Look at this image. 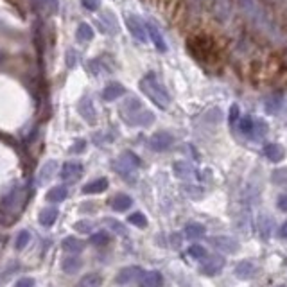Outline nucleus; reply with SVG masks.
Returning <instances> with one entry per match:
<instances>
[{
    "mask_svg": "<svg viewBox=\"0 0 287 287\" xmlns=\"http://www.w3.org/2000/svg\"><path fill=\"white\" fill-rule=\"evenodd\" d=\"M283 124L287 126V108H285V110H283Z\"/></svg>",
    "mask_w": 287,
    "mask_h": 287,
    "instance_id": "nucleus-47",
    "label": "nucleus"
},
{
    "mask_svg": "<svg viewBox=\"0 0 287 287\" xmlns=\"http://www.w3.org/2000/svg\"><path fill=\"white\" fill-rule=\"evenodd\" d=\"M144 269L138 268V266H128V268L121 269V271L117 273V276H115V282H117V285H122V287H129V285H138L140 278L144 276Z\"/></svg>",
    "mask_w": 287,
    "mask_h": 287,
    "instance_id": "nucleus-4",
    "label": "nucleus"
},
{
    "mask_svg": "<svg viewBox=\"0 0 287 287\" xmlns=\"http://www.w3.org/2000/svg\"><path fill=\"white\" fill-rule=\"evenodd\" d=\"M34 285H36V282H34V278H31V276H23V278L15 282V287H34Z\"/></svg>",
    "mask_w": 287,
    "mask_h": 287,
    "instance_id": "nucleus-44",
    "label": "nucleus"
},
{
    "mask_svg": "<svg viewBox=\"0 0 287 287\" xmlns=\"http://www.w3.org/2000/svg\"><path fill=\"white\" fill-rule=\"evenodd\" d=\"M268 133V124H266L264 118H255L253 122V131H251L250 140H262Z\"/></svg>",
    "mask_w": 287,
    "mask_h": 287,
    "instance_id": "nucleus-29",
    "label": "nucleus"
},
{
    "mask_svg": "<svg viewBox=\"0 0 287 287\" xmlns=\"http://www.w3.org/2000/svg\"><path fill=\"white\" fill-rule=\"evenodd\" d=\"M45 198H47L49 203H61L68 198V190H66V187H63V185H58V187H52L51 190L47 192Z\"/></svg>",
    "mask_w": 287,
    "mask_h": 287,
    "instance_id": "nucleus-24",
    "label": "nucleus"
},
{
    "mask_svg": "<svg viewBox=\"0 0 287 287\" xmlns=\"http://www.w3.org/2000/svg\"><path fill=\"white\" fill-rule=\"evenodd\" d=\"M223 268H225V258L221 255H206L199 266V271L206 276H216L223 271Z\"/></svg>",
    "mask_w": 287,
    "mask_h": 287,
    "instance_id": "nucleus-6",
    "label": "nucleus"
},
{
    "mask_svg": "<svg viewBox=\"0 0 287 287\" xmlns=\"http://www.w3.org/2000/svg\"><path fill=\"white\" fill-rule=\"evenodd\" d=\"M140 158L131 151H124L118 158L113 160V171L117 174H121L122 178L131 180V176L135 174V171L140 167Z\"/></svg>",
    "mask_w": 287,
    "mask_h": 287,
    "instance_id": "nucleus-3",
    "label": "nucleus"
},
{
    "mask_svg": "<svg viewBox=\"0 0 287 287\" xmlns=\"http://www.w3.org/2000/svg\"><path fill=\"white\" fill-rule=\"evenodd\" d=\"M210 244L218 251H223V253H237L239 251V243L232 237H225V235H219V237H212L208 239Z\"/></svg>",
    "mask_w": 287,
    "mask_h": 287,
    "instance_id": "nucleus-9",
    "label": "nucleus"
},
{
    "mask_svg": "<svg viewBox=\"0 0 287 287\" xmlns=\"http://www.w3.org/2000/svg\"><path fill=\"white\" fill-rule=\"evenodd\" d=\"M278 208L282 210V212H287V194H283V196H280L278 198Z\"/></svg>",
    "mask_w": 287,
    "mask_h": 287,
    "instance_id": "nucleus-45",
    "label": "nucleus"
},
{
    "mask_svg": "<svg viewBox=\"0 0 287 287\" xmlns=\"http://www.w3.org/2000/svg\"><path fill=\"white\" fill-rule=\"evenodd\" d=\"M126 93V88L121 85V83L113 81L110 83V85L106 86V88L103 90V99L106 101V103H111V101H117L118 97H122Z\"/></svg>",
    "mask_w": 287,
    "mask_h": 287,
    "instance_id": "nucleus-15",
    "label": "nucleus"
},
{
    "mask_svg": "<svg viewBox=\"0 0 287 287\" xmlns=\"http://www.w3.org/2000/svg\"><path fill=\"white\" fill-rule=\"evenodd\" d=\"M271 180H273V183H276V185H287V167L285 169L273 171Z\"/></svg>",
    "mask_w": 287,
    "mask_h": 287,
    "instance_id": "nucleus-37",
    "label": "nucleus"
},
{
    "mask_svg": "<svg viewBox=\"0 0 287 287\" xmlns=\"http://www.w3.org/2000/svg\"><path fill=\"white\" fill-rule=\"evenodd\" d=\"M86 148V140H76L74 144H72V148H70V153L72 155H78V153H83Z\"/></svg>",
    "mask_w": 287,
    "mask_h": 287,
    "instance_id": "nucleus-42",
    "label": "nucleus"
},
{
    "mask_svg": "<svg viewBox=\"0 0 287 287\" xmlns=\"http://www.w3.org/2000/svg\"><path fill=\"white\" fill-rule=\"evenodd\" d=\"M40 8H45L51 13H58L59 11V0H34Z\"/></svg>",
    "mask_w": 287,
    "mask_h": 287,
    "instance_id": "nucleus-35",
    "label": "nucleus"
},
{
    "mask_svg": "<svg viewBox=\"0 0 287 287\" xmlns=\"http://www.w3.org/2000/svg\"><path fill=\"white\" fill-rule=\"evenodd\" d=\"M56 171H58V162L56 160H49L41 165V169L38 171V185H45L54 178Z\"/></svg>",
    "mask_w": 287,
    "mask_h": 287,
    "instance_id": "nucleus-12",
    "label": "nucleus"
},
{
    "mask_svg": "<svg viewBox=\"0 0 287 287\" xmlns=\"http://www.w3.org/2000/svg\"><path fill=\"white\" fill-rule=\"evenodd\" d=\"M278 287H285V285H278Z\"/></svg>",
    "mask_w": 287,
    "mask_h": 287,
    "instance_id": "nucleus-48",
    "label": "nucleus"
},
{
    "mask_svg": "<svg viewBox=\"0 0 287 287\" xmlns=\"http://www.w3.org/2000/svg\"><path fill=\"white\" fill-rule=\"evenodd\" d=\"M173 144H174V136L167 131H158L149 138V148L156 153L167 151L169 148H173Z\"/></svg>",
    "mask_w": 287,
    "mask_h": 287,
    "instance_id": "nucleus-7",
    "label": "nucleus"
},
{
    "mask_svg": "<svg viewBox=\"0 0 287 287\" xmlns=\"http://www.w3.org/2000/svg\"><path fill=\"white\" fill-rule=\"evenodd\" d=\"M29 243H31V233L27 230H22V232H18V235L15 239V248L18 251H22L23 248L29 246Z\"/></svg>",
    "mask_w": 287,
    "mask_h": 287,
    "instance_id": "nucleus-32",
    "label": "nucleus"
},
{
    "mask_svg": "<svg viewBox=\"0 0 287 287\" xmlns=\"http://www.w3.org/2000/svg\"><path fill=\"white\" fill-rule=\"evenodd\" d=\"M188 255H190L192 258H196V260H203L208 253H206L205 248L199 246V244H192V246L188 248Z\"/></svg>",
    "mask_w": 287,
    "mask_h": 287,
    "instance_id": "nucleus-36",
    "label": "nucleus"
},
{
    "mask_svg": "<svg viewBox=\"0 0 287 287\" xmlns=\"http://www.w3.org/2000/svg\"><path fill=\"white\" fill-rule=\"evenodd\" d=\"M124 22H126L128 31L131 33V36L135 38L136 41H140V43H146V41H148V29H146V23H144L138 16L128 15L124 18Z\"/></svg>",
    "mask_w": 287,
    "mask_h": 287,
    "instance_id": "nucleus-5",
    "label": "nucleus"
},
{
    "mask_svg": "<svg viewBox=\"0 0 287 287\" xmlns=\"http://www.w3.org/2000/svg\"><path fill=\"white\" fill-rule=\"evenodd\" d=\"M78 61H79L78 51H76V49H68V51H66V54H65V63H66V66H68V68H74V66L78 65Z\"/></svg>",
    "mask_w": 287,
    "mask_h": 287,
    "instance_id": "nucleus-38",
    "label": "nucleus"
},
{
    "mask_svg": "<svg viewBox=\"0 0 287 287\" xmlns=\"http://www.w3.org/2000/svg\"><path fill=\"white\" fill-rule=\"evenodd\" d=\"M76 38H78V41H81V43H85V41H92L93 40L92 26H88L86 22H81L78 26V31H76Z\"/></svg>",
    "mask_w": 287,
    "mask_h": 287,
    "instance_id": "nucleus-27",
    "label": "nucleus"
},
{
    "mask_svg": "<svg viewBox=\"0 0 287 287\" xmlns=\"http://www.w3.org/2000/svg\"><path fill=\"white\" fill-rule=\"evenodd\" d=\"M108 205H110L115 212H124V210L131 208L133 199H131V196H128V194H117L111 199H108Z\"/></svg>",
    "mask_w": 287,
    "mask_h": 287,
    "instance_id": "nucleus-14",
    "label": "nucleus"
},
{
    "mask_svg": "<svg viewBox=\"0 0 287 287\" xmlns=\"http://www.w3.org/2000/svg\"><path fill=\"white\" fill-rule=\"evenodd\" d=\"M140 287H162L163 285V276L158 271H146L144 276L138 282Z\"/></svg>",
    "mask_w": 287,
    "mask_h": 287,
    "instance_id": "nucleus-16",
    "label": "nucleus"
},
{
    "mask_svg": "<svg viewBox=\"0 0 287 287\" xmlns=\"http://www.w3.org/2000/svg\"><path fill=\"white\" fill-rule=\"evenodd\" d=\"M140 90L149 97V101H153V104L160 108V110H167L171 106V95L167 92V88L163 86V83L156 78V74L149 72L140 79Z\"/></svg>",
    "mask_w": 287,
    "mask_h": 287,
    "instance_id": "nucleus-2",
    "label": "nucleus"
},
{
    "mask_svg": "<svg viewBox=\"0 0 287 287\" xmlns=\"http://www.w3.org/2000/svg\"><path fill=\"white\" fill-rule=\"evenodd\" d=\"M146 29H148V36L151 38L153 45H155L160 52H167V43H165V40H163L162 33L158 31V27L153 26V23H148V26H146Z\"/></svg>",
    "mask_w": 287,
    "mask_h": 287,
    "instance_id": "nucleus-17",
    "label": "nucleus"
},
{
    "mask_svg": "<svg viewBox=\"0 0 287 287\" xmlns=\"http://www.w3.org/2000/svg\"><path fill=\"white\" fill-rule=\"evenodd\" d=\"M174 174L181 180H190L196 176V169L187 162H176L174 163Z\"/></svg>",
    "mask_w": 287,
    "mask_h": 287,
    "instance_id": "nucleus-22",
    "label": "nucleus"
},
{
    "mask_svg": "<svg viewBox=\"0 0 287 287\" xmlns=\"http://www.w3.org/2000/svg\"><path fill=\"white\" fill-rule=\"evenodd\" d=\"M63 181H68V183H76L79 178L83 176V163L79 162H66L61 167V173H59Z\"/></svg>",
    "mask_w": 287,
    "mask_h": 287,
    "instance_id": "nucleus-10",
    "label": "nucleus"
},
{
    "mask_svg": "<svg viewBox=\"0 0 287 287\" xmlns=\"http://www.w3.org/2000/svg\"><path fill=\"white\" fill-rule=\"evenodd\" d=\"M121 118L131 128H148L155 122V113L144 106V103L136 97H128L118 108Z\"/></svg>",
    "mask_w": 287,
    "mask_h": 287,
    "instance_id": "nucleus-1",
    "label": "nucleus"
},
{
    "mask_svg": "<svg viewBox=\"0 0 287 287\" xmlns=\"http://www.w3.org/2000/svg\"><path fill=\"white\" fill-rule=\"evenodd\" d=\"M258 230H260V235L264 241L269 239V230H271V219L268 218V216H262L260 219H258Z\"/></svg>",
    "mask_w": 287,
    "mask_h": 287,
    "instance_id": "nucleus-34",
    "label": "nucleus"
},
{
    "mask_svg": "<svg viewBox=\"0 0 287 287\" xmlns=\"http://www.w3.org/2000/svg\"><path fill=\"white\" fill-rule=\"evenodd\" d=\"M61 248L66 251V253L78 255V253H81V251L85 250V243H83L81 239H76V237L70 235V237H65V239H63Z\"/></svg>",
    "mask_w": 287,
    "mask_h": 287,
    "instance_id": "nucleus-19",
    "label": "nucleus"
},
{
    "mask_svg": "<svg viewBox=\"0 0 287 287\" xmlns=\"http://www.w3.org/2000/svg\"><path fill=\"white\" fill-rule=\"evenodd\" d=\"M253 122H255V117H251V115H244V117L239 118V131L243 133L246 138H251V131H253Z\"/></svg>",
    "mask_w": 287,
    "mask_h": 287,
    "instance_id": "nucleus-28",
    "label": "nucleus"
},
{
    "mask_svg": "<svg viewBox=\"0 0 287 287\" xmlns=\"http://www.w3.org/2000/svg\"><path fill=\"white\" fill-rule=\"evenodd\" d=\"M97 27H99V31L103 34H117L118 33L117 18H115V15L110 11L103 13V15L99 16V20H97Z\"/></svg>",
    "mask_w": 287,
    "mask_h": 287,
    "instance_id": "nucleus-11",
    "label": "nucleus"
},
{
    "mask_svg": "<svg viewBox=\"0 0 287 287\" xmlns=\"http://www.w3.org/2000/svg\"><path fill=\"white\" fill-rule=\"evenodd\" d=\"M283 106V99L280 95H271L269 99H266V111L269 115H276Z\"/></svg>",
    "mask_w": 287,
    "mask_h": 287,
    "instance_id": "nucleus-30",
    "label": "nucleus"
},
{
    "mask_svg": "<svg viewBox=\"0 0 287 287\" xmlns=\"http://www.w3.org/2000/svg\"><path fill=\"white\" fill-rule=\"evenodd\" d=\"M280 237H283V239H287V221L282 225V228H280Z\"/></svg>",
    "mask_w": 287,
    "mask_h": 287,
    "instance_id": "nucleus-46",
    "label": "nucleus"
},
{
    "mask_svg": "<svg viewBox=\"0 0 287 287\" xmlns=\"http://www.w3.org/2000/svg\"><path fill=\"white\" fill-rule=\"evenodd\" d=\"M110 241H111V237L108 232H97L90 237V244H93V246H106Z\"/></svg>",
    "mask_w": 287,
    "mask_h": 287,
    "instance_id": "nucleus-33",
    "label": "nucleus"
},
{
    "mask_svg": "<svg viewBox=\"0 0 287 287\" xmlns=\"http://www.w3.org/2000/svg\"><path fill=\"white\" fill-rule=\"evenodd\" d=\"M183 233L188 241H196V239H201V237L205 235L206 228L203 225H199V223H190V225L185 226Z\"/></svg>",
    "mask_w": 287,
    "mask_h": 287,
    "instance_id": "nucleus-23",
    "label": "nucleus"
},
{
    "mask_svg": "<svg viewBox=\"0 0 287 287\" xmlns=\"http://www.w3.org/2000/svg\"><path fill=\"white\" fill-rule=\"evenodd\" d=\"M81 4L88 11H97L101 8V0H81Z\"/></svg>",
    "mask_w": 287,
    "mask_h": 287,
    "instance_id": "nucleus-43",
    "label": "nucleus"
},
{
    "mask_svg": "<svg viewBox=\"0 0 287 287\" xmlns=\"http://www.w3.org/2000/svg\"><path fill=\"white\" fill-rule=\"evenodd\" d=\"M78 111H79V115H81V117L88 122V124H95L97 111H95V106H93V101H92V97H90V95H85V97H81V99H79Z\"/></svg>",
    "mask_w": 287,
    "mask_h": 287,
    "instance_id": "nucleus-8",
    "label": "nucleus"
},
{
    "mask_svg": "<svg viewBox=\"0 0 287 287\" xmlns=\"http://www.w3.org/2000/svg\"><path fill=\"white\" fill-rule=\"evenodd\" d=\"M239 118H241L239 106H237V104H232V108H230V113H228V122H230V126H235L237 122H239Z\"/></svg>",
    "mask_w": 287,
    "mask_h": 287,
    "instance_id": "nucleus-40",
    "label": "nucleus"
},
{
    "mask_svg": "<svg viewBox=\"0 0 287 287\" xmlns=\"http://www.w3.org/2000/svg\"><path fill=\"white\" fill-rule=\"evenodd\" d=\"M103 285V276L99 273H86L85 276H81L78 287H101Z\"/></svg>",
    "mask_w": 287,
    "mask_h": 287,
    "instance_id": "nucleus-25",
    "label": "nucleus"
},
{
    "mask_svg": "<svg viewBox=\"0 0 287 287\" xmlns=\"http://www.w3.org/2000/svg\"><path fill=\"white\" fill-rule=\"evenodd\" d=\"M106 225L110 230H113L115 233H118V235H126V228L122 223H118L117 219H106Z\"/></svg>",
    "mask_w": 287,
    "mask_h": 287,
    "instance_id": "nucleus-39",
    "label": "nucleus"
},
{
    "mask_svg": "<svg viewBox=\"0 0 287 287\" xmlns=\"http://www.w3.org/2000/svg\"><path fill=\"white\" fill-rule=\"evenodd\" d=\"M128 223H129V225H133V226H136V228H148V218H146L142 212L129 213Z\"/></svg>",
    "mask_w": 287,
    "mask_h": 287,
    "instance_id": "nucleus-31",
    "label": "nucleus"
},
{
    "mask_svg": "<svg viewBox=\"0 0 287 287\" xmlns=\"http://www.w3.org/2000/svg\"><path fill=\"white\" fill-rule=\"evenodd\" d=\"M83 266V262L79 260L76 255H68V257L65 258V260L61 262V268L65 273H68V275H74V273L79 271V268Z\"/></svg>",
    "mask_w": 287,
    "mask_h": 287,
    "instance_id": "nucleus-26",
    "label": "nucleus"
},
{
    "mask_svg": "<svg viewBox=\"0 0 287 287\" xmlns=\"http://www.w3.org/2000/svg\"><path fill=\"white\" fill-rule=\"evenodd\" d=\"M264 156L273 163H278L285 158V149L280 144H268L264 148Z\"/></svg>",
    "mask_w": 287,
    "mask_h": 287,
    "instance_id": "nucleus-13",
    "label": "nucleus"
},
{
    "mask_svg": "<svg viewBox=\"0 0 287 287\" xmlns=\"http://www.w3.org/2000/svg\"><path fill=\"white\" fill-rule=\"evenodd\" d=\"M74 230L79 233H88V232H92V223L90 221H78L74 225Z\"/></svg>",
    "mask_w": 287,
    "mask_h": 287,
    "instance_id": "nucleus-41",
    "label": "nucleus"
},
{
    "mask_svg": "<svg viewBox=\"0 0 287 287\" xmlns=\"http://www.w3.org/2000/svg\"><path fill=\"white\" fill-rule=\"evenodd\" d=\"M59 212L58 208H54V206H47V208H43L40 212V216H38V221H40L41 226H45V228H49V226H52L56 223V219H58Z\"/></svg>",
    "mask_w": 287,
    "mask_h": 287,
    "instance_id": "nucleus-20",
    "label": "nucleus"
},
{
    "mask_svg": "<svg viewBox=\"0 0 287 287\" xmlns=\"http://www.w3.org/2000/svg\"><path fill=\"white\" fill-rule=\"evenodd\" d=\"M108 188V180L106 178H97V180H92L83 187V192L85 194H101Z\"/></svg>",
    "mask_w": 287,
    "mask_h": 287,
    "instance_id": "nucleus-21",
    "label": "nucleus"
},
{
    "mask_svg": "<svg viewBox=\"0 0 287 287\" xmlns=\"http://www.w3.org/2000/svg\"><path fill=\"white\" fill-rule=\"evenodd\" d=\"M255 273H257V266L251 260H241L239 264L235 266V276H239V278H243V280H248V278H251V276H255Z\"/></svg>",
    "mask_w": 287,
    "mask_h": 287,
    "instance_id": "nucleus-18",
    "label": "nucleus"
}]
</instances>
